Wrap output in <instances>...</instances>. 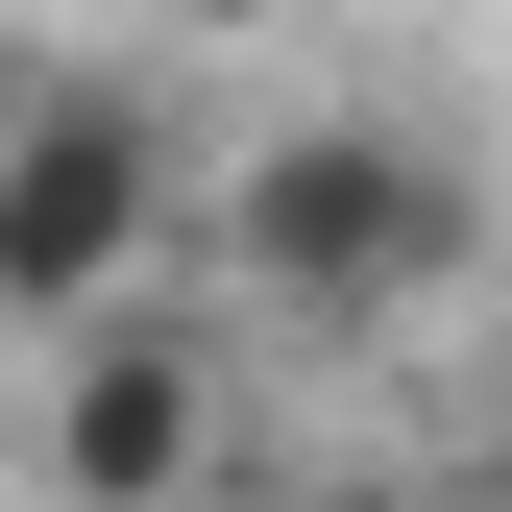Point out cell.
<instances>
[{
	"label": "cell",
	"mask_w": 512,
	"mask_h": 512,
	"mask_svg": "<svg viewBox=\"0 0 512 512\" xmlns=\"http://www.w3.org/2000/svg\"><path fill=\"white\" fill-rule=\"evenodd\" d=\"M25 488L49 512H220L244 488V342H220L196 293L74 317V342L25 366Z\"/></svg>",
	"instance_id": "3"
},
{
	"label": "cell",
	"mask_w": 512,
	"mask_h": 512,
	"mask_svg": "<svg viewBox=\"0 0 512 512\" xmlns=\"http://www.w3.org/2000/svg\"><path fill=\"white\" fill-rule=\"evenodd\" d=\"M439 269H464V171H439V122L317 98V122L196 147V244H171L196 317H317V342H366V317H415Z\"/></svg>",
	"instance_id": "1"
},
{
	"label": "cell",
	"mask_w": 512,
	"mask_h": 512,
	"mask_svg": "<svg viewBox=\"0 0 512 512\" xmlns=\"http://www.w3.org/2000/svg\"><path fill=\"white\" fill-rule=\"evenodd\" d=\"M171 25H196V49H269V25H317V0H171Z\"/></svg>",
	"instance_id": "4"
},
{
	"label": "cell",
	"mask_w": 512,
	"mask_h": 512,
	"mask_svg": "<svg viewBox=\"0 0 512 512\" xmlns=\"http://www.w3.org/2000/svg\"><path fill=\"white\" fill-rule=\"evenodd\" d=\"M171 244H196V122L122 74V49H0V317L25 342L147 317Z\"/></svg>",
	"instance_id": "2"
}]
</instances>
